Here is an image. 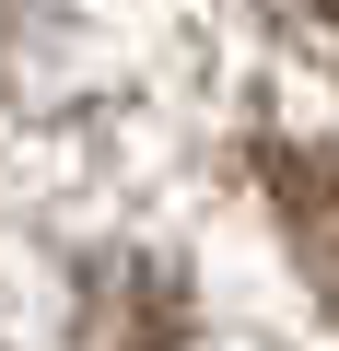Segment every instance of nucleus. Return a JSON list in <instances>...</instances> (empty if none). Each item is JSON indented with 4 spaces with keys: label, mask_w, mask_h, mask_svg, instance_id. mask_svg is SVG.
<instances>
[{
    "label": "nucleus",
    "mask_w": 339,
    "mask_h": 351,
    "mask_svg": "<svg viewBox=\"0 0 339 351\" xmlns=\"http://www.w3.org/2000/svg\"><path fill=\"white\" fill-rule=\"evenodd\" d=\"M281 12H292L304 36H327V47H339V0H281Z\"/></svg>",
    "instance_id": "nucleus-2"
},
{
    "label": "nucleus",
    "mask_w": 339,
    "mask_h": 351,
    "mask_svg": "<svg viewBox=\"0 0 339 351\" xmlns=\"http://www.w3.org/2000/svg\"><path fill=\"white\" fill-rule=\"evenodd\" d=\"M281 211H292L304 258L339 281V152H292V164H281Z\"/></svg>",
    "instance_id": "nucleus-1"
}]
</instances>
